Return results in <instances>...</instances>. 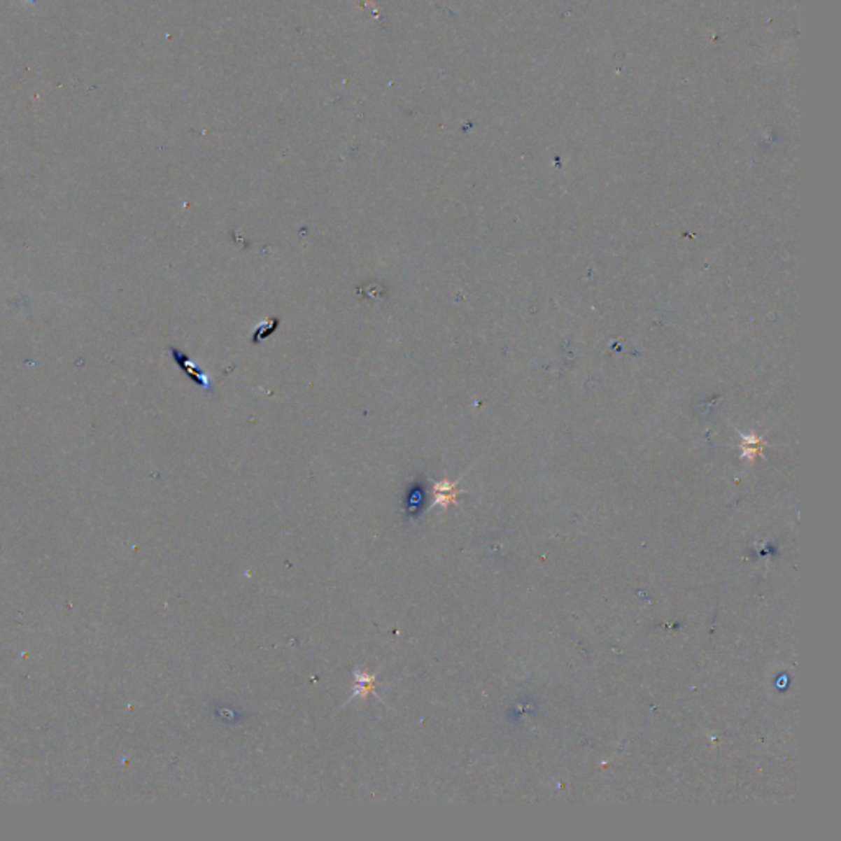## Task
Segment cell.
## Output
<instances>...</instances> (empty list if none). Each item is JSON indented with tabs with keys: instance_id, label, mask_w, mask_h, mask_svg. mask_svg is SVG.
Instances as JSON below:
<instances>
[{
	"instance_id": "6da1fadb",
	"label": "cell",
	"mask_w": 841,
	"mask_h": 841,
	"mask_svg": "<svg viewBox=\"0 0 841 841\" xmlns=\"http://www.w3.org/2000/svg\"><path fill=\"white\" fill-rule=\"evenodd\" d=\"M462 491L457 488L455 481H448V480L436 481L432 486L434 502L431 504V508L441 507L444 509H447L451 504H457V496Z\"/></svg>"
},
{
	"instance_id": "3957f363",
	"label": "cell",
	"mask_w": 841,
	"mask_h": 841,
	"mask_svg": "<svg viewBox=\"0 0 841 841\" xmlns=\"http://www.w3.org/2000/svg\"><path fill=\"white\" fill-rule=\"evenodd\" d=\"M743 441H741V457L743 458H749V460H754L756 457L761 455V452H763L764 447V441L763 437L756 436V434H749V436H743L741 437Z\"/></svg>"
},
{
	"instance_id": "7a4b0ae2",
	"label": "cell",
	"mask_w": 841,
	"mask_h": 841,
	"mask_svg": "<svg viewBox=\"0 0 841 841\" xmlns=\"http://www.w3.org/2000/svg\"><path fill=\"white\" fill-rule=\"evenodd\" d=\"M353 677H355V688H353L351 700L353 698H365L370 695V693L375 692L376 688V674H367L365 670H355L353 672Z\"/></svg>"
}]
</instances>
